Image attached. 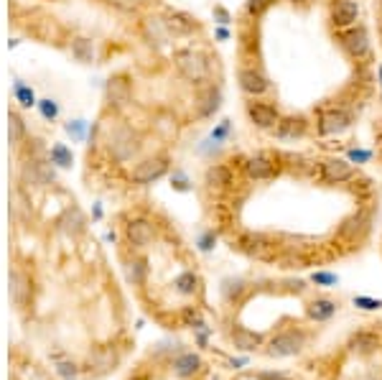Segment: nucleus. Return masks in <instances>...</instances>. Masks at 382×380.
I'll return each instance as SVG.
<instances>
[{"label": "nucleus", "mask_w": 382, "mask_h": 380, "mask_svg": "<svg viewBox=\"0 0 382 380\" xmlns=\"http://www.w3.org/2000/svg\"><path fill=\"white\" fill-rule=\"evenodd\" d=\"M105 148H107V154H110V158H112L115 163H128L141 154L143 138L133 126L117 123V126L110 130V136H107Z\"/></svg>", "instance_id": "obj_1"}, {"label": "nucleus", "mask_w": 382, "mask_h": 380, "mask_svg": "<svg viewBox=\"0 0 382 380\" xmlns=\"http://www.w3.org/2000/svg\"><path fill=\"white\" fill-rule=\"evenodd\" d=\"M306 344H309V335L303 329H298V326H291V329H283L276 337H270L265 355L267 357H276V360L296 357V355H301L306 350Z\"/></svg>", "instance_id": "obj_2"}, {"label": "nucleus", "mask_w": 382, "mask_h": 380, "mask_svg": "<svg viewBox=\"0 0 382 380\" xmlns=\"http://www.w3.org/2000/svg\"><path fill=\"white\" fill-rule=\"evenodd\" d=\"M174 64H176V72L191 84H202L209 80V64L206 56L196 49H181L174 54Z\"/></svg>", "instance_id": "obj_3"}, {"label": "nucleus", "mask_w": 382, "mask_h": 380, "mask_svg": "<svg viewBox=\"0 0 382 380\" xmlns=\"http://www.w3.org/2000/svg\"><path fill=\"white\" fill-rule=\"evenodd\" d=\"M171 169V158L166 154H156L143 158L141 163H135V169L130 171V184L133 187H148L153 181L163 179Z\"/></svg>", "instance_id": "obj_4"}, {"label": "nucleus", "mask_w": 382, "mask_h": 380, "mask_svg": "<svg viewBox=\"0 0 382 380\" xmlns=\"http://www.w3.org/2000/svg\"><path fill=\"white\" fill-rule=\"evenodd\" d=\"M339 46L344 49V54L355 62H365L370 51H372V38H370V31L365 26H352L347 31H339Z\"/></svg>", "instance_id": "obj_5"}, {"label": "nucleus", "mask_w": 382, "mask_h": 380, "mask_svg": "<svg viewBox=\"0 0 382 380\" xmlns=\"http://www.w3.org/2000/svg\"><path fill=\"white\" fill-rule=\"evenodd\" d=\"M372 230V215L370 209H357L349 217L342 219L337 235L342 243H362Z\"/></svg>", "instance_id": "obj_6"}, {"label": "nucleus", "mask_w": 382, "mask_h": 380, "mask_svg": "<svg viewBox=\"0 0 382 380\" xmlns=\"http://www.w3.org/2000/svg\"><path fill=\"white\" fill-rule=\"evenodd\" d=\"M352 123H355V115H352L347 108H329L319 115L316 130H319V136H324V138L342 136V133H347L349 128H352Z\"/></svg>", "instance_id": "obj_7"}, {"label": "nucleus", "mask_w": 382, "mask_h": 380, "mask_svg": "<svg viewBox=\"0 0 382 380\" xmlns=\"http://www.w3.org/2000/svg\"><path fill=\"white\" fill-rule=\"evenodd\" d=\"M237 84H240V90L252 97V100H258L263 95L270 92V80H267V74L255 67V64H245L237 69Z\"/></svg>", "instance_id": "obj_8"}, {"label": "nucleus", "mask_w": 382, "mask_h": 380, "mask_svg": "<svg viewBox=\"0 0 382 380\" xmlns=\"http://www.w3.org/2000/svg\"><path fill=\"white\" fill-rule=\"evenodd\" d=\"M278 171H280L278 161L267 154H252L242 158V174L250 181H270L276 179Z\"/></svg>", "instance_id": "obj_9"}, {"label": "nucleus", "mask_w": 382, "mask_h": 380, "mask_svg": "<svg viewBox=\"0 0 382 380\" xmlns=\"http://www.w3.org/2000/svg\"><path fill=\"white\" fill-rule=\"evenodd\" d=\"M21 184L23 189H46L49 184H53V169L41 158H28L23 166H21Z\"/></svg>", "instance_id": "obj_10"}, {"label": "nucleus", "mask_w": 382, "mask_h": 380, "mask_svg": "<svg viewBox=\"0 0 382 380\" xmlns=\"http://www.w3.org/2000/svg\"><path fill=\"white\" fill-rule=\"evenodd\" d=\"M125 243L130 250H145L156 243V225L148 217H133L125 225Z\"/></svg>", "instance_id": "obj_11"}, {"label": "nucleus", "mask_w": 382, "mask_h": 380, "mask_svg": "<svg viewBox=\"0 0 382 380\" xmlns=\"http://www.w3.org/2000/svg\"><path fill=\"white\" fill-rule=\"evenodd\" d=\"M319 176L326 184H347V181L355 179V166L349 158H342V156H326L319 161Z\"/></svg>", "instance_id": "obj_12"}, {"label": "nucleus", "mask_w": 382, "mask_h": 380, "mask_svg": "<svg viewBox=\"0 0 382 380\" xmlns=\"http://www.w3.org/2000/svg\"><path fill=\"white\" fill-rule=\"evenodd\" d=\"M245 112H248V120L258 128V130H276V126L280 123V118H283L276 105L263 102V100H250L248 105H245Z\"/></svg>", "instance_id": "obj_13"}, {"label": "nucleus", "mask_w": 382, "mask_h": 380, "mask_svg": "<svg viewBox=\"0 0 382 380\" xmlns=\"http://www.w3.org/2000/svg\"><path fill=\"white\" fill-rule=\"evenodd\" d=\"M133 100V84L130 80L125 77V74H115V77H110L105 84V102L110 105L112 110H123L130 105Z\"/></svg>", "instance_id": "obj_14"}, {"label": "nucleus", "mask_w": 382, "mask_h": 380, "mask_svg": "<svg viewBox=\"0 0 382 380\" xmlns=\"http://www.w3.org/2000/svg\"><path fill=\"white\" fill-rule=\"evenodd\" d=\"M141 36H143V41L148 46H153V49H163V46H169V41L174 38L166 19H160V16H145V19L141 21Z\"/></svg>", "instance_id": "obj_15"}, {"label": "nucleus", "mask_w": 382, "mask_h": 380, "mask_svg": "<svg viewBox=\"0 0 382 380\" xmlns=\"http://www.w3.org/2000/svg\"><path fill=\"white\" fill-rule=\"evenodd\" d=\"M222 102H224L222 87H219V84H206V87H202L199 95H196V102H194L196 115L202 120L214 118V115L222 110Z\"/></svg>", "instance_id": "obj_16"}, {"label": "nucleus", "mask_w": 382, "mask_h": 380, "mask_svg": "<svg viewBox=\"0 0 382 380\" xmlns=\"http://www.w3.org/2000/svg\"><path fill=\"white\" fill-rule=\"evenodd\" d=\"M240 250L255 261H270L276 255V243L263 233H248L240 240Z\"/></svg>", "instance_id": "obj_17"}, {"label": "nucleus", "mask_w": 382, "mask_h": 380, "mask_svg": "<svg viewBox=\"0 0 382 380\" xmlns=\"http://www.w3.org/2000/svg\"><path fill=\"white\" fill-rule=\"evenodd\" d=\"M306 133H309V120L303 115H285L273 130L276 141H280V143H296V141L306 138Z\"/></svg>", "instance_id": "obj_18"}, {"label": "nucleus", "mask_w": 382, "mask_h": 380, "mask_svg": "<svg viewBox=\"0 0 382 380\" xmlns=\"http://www.w3.org/2000/svg\"><path fill=\"white\" fill-rule=\"evenodd\" d=\"M359 21V3L357 0H334L331 5V26L337 31H347Z\"/></svg>", "instance_id": "obj_19"}, {"label": "nucleus", "mask_w": 382, "mask_h": 380, "mask_svg": "<svg viewBox=\"0 0 382 380\" xmlns=\"http://www.w3.org/2000/svg\"><path fill=\"white\" fill-rule=\"evenodd\" d=\"M171 368H174V375H176V378L189 380L202 372L204 362H202V357L196 353H181V355H176V360L171 362Z\"/></svg>", "instance_id": "obj_20"}, {"label": "nucleus", "mask_w": 382, "mask_h": 380, "mask_svg": "<svg viewBox=\"0 0 382 380\" xmlns=\"http://www.w3.org/2000/svg\"><path fill=\"white\" fill-rule=\"evenodd\" d=\"M232 179H235V174H232V169L227 166V163H212V166H206L204 184L209 187V189H217V191L230 189Z\"/></svg>", "instance_id": "obj_21"}, {"label": "nucleus", "mask_w": 382, "mask_h": 380, "mask_svg": "<svg viewBox=\"0 0 382 380\" xmlns=\"http://www.w3.org/2000/svg\"><path fill=\"white\" fill-rule=\"evenodd\" d=\"M59 230L67 233L69 237H80L84 230H87V219L82 215L80 207H67L64 215L59 217Z\"/></svg>", "instance_id": "obj_22"}, {"label": "nucleus", "mask_w": 382, "mask_h": 380, "mask_svg": "<svg viewBox=\"0 0 382 380\" xmlns=\"http://www.w3.org/2000/svg\"><path fill=\"white\" fill-rule=\"evenodd\" d=\"M230 340L235 350H242V353H255L258 347H263V335L252 332L248 326H235L230 332Z\"/></svg>", "instance_id": "obj_23"}, {"label": "nucleus", "mask_w": 382, "mask_h": 380, "mask_svg": "<svg viewBox=\"0 0 382 380\" xmlns=\"http://www.w3.org/2000/svg\"><path fill=\"white\" fill-rule=\"evenodd\" d=\"M31 296V281L21 268H10V299L16 301V307H26Z\"/></svg>", "instance_id": "obj_24"}, {"label": "nucleus", "mask_w": 382, "mask_h": 380, "mask_svg": "<svg viewBox=\"0 0 382 380\" xmlns=\"http://www.w3.org/2000/svg\"><path fill=\"white\" fill-rule=\"evenodd\" d=\"M337 311H339V304L334 299H326V296L311 299L306 304V317L311 319V322H329Z\"/></svg>", "instance_id": "obj_25"}, {"label": "nucleus", "mask_w": 382, "mask_h": 380, "mask_svg": "<svg viewBox=\"0 0 382 380\" xmlns=\"http://www.w3.org/2000/svg\"><path fill=\"white\" fill-rule=\"evenodd\" d=\"M347 347L355 355H372L382 347V340L374 332H355V335L349 337Z\"/></svg>", "instance_id": "obj_26"}, {"label": "nucleus", "mask_w": 382, "mask_h": 380, "mask_svg": "<svg viewBox=\"0 0 382 380\" xmlns=\"http://www.w3.org/2000/svg\"><path fill=\"white\" fill-rule=\"evenodd\" d=\"M69 51H71V59H74V62H80V64H92L95 59H97V44L87 36L71 38Z\"/></svg>", "instance_id": "obj_27"}, {"label": "nucleus", "mask_w": 382, "mask_h": 380, "mask_svg": "<svg viewBox=\"0 0 382 380\" xmlns=\"http://www.w3.org/2000/svg\"><path fill=\"white\" fill-rule=\"evenodd\" d=\"M123 268H125V278H128L130 286H143L145 278H148V265H145V258H141V255L128 258Z\"/></svg>", "instance_id": "obj_28"}, {"label": "nucleus", "mask_w": 382, "mask_h": 380, "mask_svg": "<svg viewBox=\"0 0 382 380\" xmlns=\"http://www.w3.org/2000/svg\"><path fill=\"white\" fill-rule=\"evenodd\" d=\"M219 291H222V299L227 301V304H240V301L245 299V294H248V281L230 276V278L222 281Z\"/></svg>", "instance_id": "obj_29"}, {"label": "nucleus", "mask_w": 382, "mask_h": 380, "mask_svg": "<svg viewBox=\"0 0 382 380\" xmlns=\"http://www.w3.org/2000/svg\"><path fill=\"white\" fill-rule=\"evenodd\" d=\"M166 23H169V31L174 38L189 36V34H194L196 31L194 19H189L187 13H171V16H166Z\"/></svg>", "instance_id": "obj_30"}, {"label": "nucleus", "mask_w": 382, "mask_h": 380, "mask_svg": "<svg viewBox=\"0 0 382 380\" xmlns=\"http://www.w3.org/2000/svg\"><path fill=\"white\" fill-rule=\"evenodd\" d=\"M174 286H176V291L181 296H194L196 291H199V276H196L194 271L178 273L176 281H174Z\"/></svg>", "instance_id": "obj_31"}, {"label": "nucleus", "mask_w": 382, "mask_h": 380, "mask_svg": "<svg viewBox=\"0 0 382 380\" xmlns=\"http://www.w3.org/2000/svg\"><path fill=\"white\" fill-rule=\"evenodd\" d=\"M10 123H8V138H10V145L13 148H18V145L23 143V138H26V123H23V118L18 115L16 110L10 112Z\"/></svg>", "instance_id": "obj_32"}, {"label": "nucleus", "mask_w": 382, "mask_h": 380, "mask_svg": "<svg viewBox=\"0 0 382 380\" xmlns=\"http://www.w3.org/2000/svg\"><path fill=\"white\" fill-rule=\"evenodd\" d=\"M71 161H74V156H71V151L64 143H53L49 148V163L59 166V169H69Z\"/></svg>", "instance_id": "obj_33"}, {"label": "nucleus", "mask_w": 382, "mask_h": 380, "mask_svg": "<svg viewBox=\"0 0 382 380\" xmlns=\"http://www.w3.org/2000/svg\"><path fill=\"white\" fill-rule=\"evenodd\" d=\"M273 3H276V0H248V3H245V10H248L250 19H260Z\"/></svg>", "instance_id": "obj_34"}, {"label": "nucleus", "mask_w": 382, "mask_h": 380, "mask_svg": "<svg viewBox=\"0 0 382 380\" xmlns=\"http://www.w3.org/2000/svg\"><path fill=\"white\" fill-rule=\"evenodd\" d=\"M311 283H316V286H324V289H334L339 283V276L337 273H329V271H316L311 276Z\"/></svg>", "instance_id": "obj_35"}, {"label": "nucleus", "mask_w": 382, "mask_h": 380, "mask_svg": "<svg viewBox=\"0 0 382 380\" xmlns=\"http://www.w3.org/2000/svg\"><path fill=\"white\" fill-rule=\"evenodd\" d=\"M196 245H199V250H202V253H212L214 245H217V233H214V230H206V233H202V235H199V240H196Z\"/></svg>", "instance_id": "obj_36"}, {"label": "nucleus", "mask_w": 382, "mask_h": 380, "mask_svg": "<svg viewBox=\"0 0 382 380\" xmlns=\"http://www.w3.org/2000/svg\"><path fill=\"white\" fill-rule=\"evenodd\" d=\"M171 187H174L176 191H189V189H191V181H189L187 171L176 169V171L171 174Z\"/></svg>", "instance_id": "obj_37"}, {"label": "nucleus", "mask_w": 382, "mask_h": 380, "mask_svg": "<svg viewBox=\"0 0 382 380\" xmlns=\"http://www.w3.org/2000/svg\"><path fill=\"white\" fill-rule=\"evenodd\" d=\"M355 307L362 311H377V309H382V301L370 299V296H355Z\"/></svg>", "instance_id": "obj_38"}, {"label": "nucleus", "mask_w": 382, "mask_h": 380, "mask_svg": "<svg viewBox=\"0 0 382 380\" xmlns=\"http://www.w3.org/2000/svg\"><path fill=\"white\" fill-rule=\"evenodd\" d=\"M16 97L21 100V105H23V108H31V105L36 102L34 92L28 90L26 84H18V87H16Z\"/></svg>", "instance_id": "obj_39"}, {"label": "nucleus", "mask_w": 382, "mask_h": 380, "mask_svg": "<svg viewBox=\"0 0 382 380\" xmlns=\"http://www.w3.org/2000/svg\"><path fill=\"white\" fill-rule=\"evenodd\" d=\"M56 372H59L64 380H77V365H74V362H59V365H56Z\"/></svg>", "instance_id": "obj_40"}, {"label": "nucleus", "mask_w": 382, "mask_h": 380, "mask_svg": "<svg viewBox=\"0 0 382 380\" xmlns=\"http://www.w3.org/2000/svg\"><path fill=\"white\" fill-rule=\"evenodd\" d=\"M347 158L352 163H367L370 158H372V151H362V148H352L347 154Z\"/></svg>", "instance_id": "obj_41"}, {"label": "nucleus", "mask_w": 382, "mask_h": 380, "mask_svg": "<svg viewBox=\"0 0 382 380\" xmlns=\"http://www.w3.org/2000/svg\"><path fill=\"white\" fill-rule=\"evenodd\" d=\"M306 263H309V261H306L303 255H296V253L283 255V265H285V268H303Z\"/></svg>", "instance_id": "obj_42"}, {"label": "nucleus", "mask_w": 382, "mask_h": 380, "mask_svg": "<svg viewBox=\"0 0 382 380\" xmlns=\"http://www.w3.org/2000/svg\"><path fill=\"white\" fill-rule=\"evenodd\" d=\"M230 120H222V123H219V128H217V130H212V141L214 143H219V141H224V138L230 136Z\"/></svg>", "instance_id": "obj_43"}, {"label": "nucleus", "mask_w": 382, "mask_h": 380, "mask_svg": "<svg viewBox=\"0 0 382 380\" xmlns=\"http://www.w3.org/2000/svg\"><path fill=\"white\" fill-rule=\"evenodd\" d=\"M41 112H44L46 120H53L59 115V108H56V102L53 100H41Z\"/></svg>", "instance_id": "obj_44"}, {"label": "nucleus", "mask_w": 382, "mask_h": 380, "mask_svg": "<svg viewBox=\"0 0 382 380\" xmlns=\"http://www.w3.org/2000/svg\"><path fill=\"white\" fill-rule=\"evenodd\" d=\"M258 380H291L285 372H278V370H265V372H258Z\"/></svg>", "instance_id": "obj_45"}, {"label": "nucleus", "mask_w": 382, "mask_h": 380, "mask_svg": "<svg viewBox=\"0 0 382 380\" xmlns=\"http://www.w3.org/2000/svg\"><path fill=\"white\" fill-rule=\"evenodd\" d=\"M214 19L219 21L222 26H227V23H230V13H227V10H224L222 5H217V8H214Z\"/></svg>", "instance_id": "obj_46"}, {"label": "nucleus", "mask_w": 382, "mask_h": 380, "mask_svg": "<svg viewBox=\"0 0 382 380\" xmlns=\"http://www.w3.org/2000/svg\"><path fill=\"white\" fill-rule=\"evenodd\" d=\"M67 130H69V133H74V136H82V130H84V123H82V120H77L74 126H67Z\"/></svg>", "instance_id": "obj_47"}, {"label": "nucleus", "mask_w": 382, "mask_h": 380, "mask_svg": "<svg viewBox=\"0 0 382 380\" xmlns=\"http://www.w3.org/2000/svg\"><path fill=\"white\" fill-rule=\"evenodd\" d=\"M227 36H230V34H227V28H217V38H222L224 41Z\"/></svg>", "instance_id": "obj_48"}, {"label": "nucleus", "mask_w": 382, "mask_h": 380, "mask_svg": "<svg viewBox=\"0 0 382 380\" xmlns=\"http://www.w3.org/2000/svg\"><path fill=\"white\" fill-rule=\"evenodd\" d=\"M377 80H380V87H382V64L377 67Z\"/></svg>", "instance_id": "obj_49"}, {"label": "nucleus", "mask_w": 382, "mask_h": 380, "mask_svg": "<svg viewBox=\"0 0 382 380\" xmlns=\"http://www.w3.org/2000/svg\"><path fill=\"white\" fill-rule=\"evenodd\" d=\"M377 13H380V19H382V0H377Z\"/></svg>", "instance_id": "obj_50"}, {"label": "nucleus", "mask_w": 382, "mask_h": 380, "mask_svg": "<svg viewBox=\"0 0 382 380\" xmlns=\"http://www.w3.org/2000/svg\"><path fill=\"white\" fill-rule=\"evenodd\" d=\"M291 3H306V0H291Z\"/></svg>", "instance_id": "obj_51"}]
</instances>
